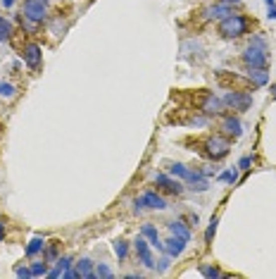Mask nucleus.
I'll list each match as a JSON object with an SVG mask.
<instances>
[{
    "label": "nucleus",
    "instance_id": "nucleus-1",
    "mask_svg": "<svg viewBox=\"0 0 276 279\" xmlns=\"http://www.w3.org/2000/svg\"><path fill=\"white\" fill-rule=\"evenodd\" d=\"M248 29H250V21L243 14H234L231 12L229 17L219 19V33L224 38H241V36L248 33Z\"/></svg>",
    "mask_w": 276,
    "mask_h": 279
},
{
    "label": "nucleus",
    "instance_id": "nucleus-2",
    "mask_svg": "<svg viewBox=\"0 0 276 279\" xmlns=\"http://www.w3.org/2000/svg\"><path fill=\"white\" fill-rule=\"evenodd\" d=\"M222 100H224V105L229 107V110H236V112H248L250 105H253V96H250L248 91H241V88L229 91Z\"/></svg>",
    "mask_w": 276,
    "mask_h": 279
},
{
    "label": "nucleus",
    "instance_id": "nucleus-3",
    "mask_svg": "<svg viewBox=\"0 0 276 279\" xmlns=\"http://www.w3.org/2000/svg\"><path fill=\"white\" fill-rule=\"evenodd\" d=\"M231 150V143H229V136H210L205 141V155L212 158V160H222L229 155Z\"/></svg>",
    "mask_w": 276,
    "mask_h": 279
},
{
    "label": "nucleus",
    "instance_id": "nucleus-4",
    "mask_svg": "<svg viewBox=\"0 0 276 279\" xmlns=\"http://www.w3.org/2000/svg\"><path fill=\"white\" fill-rule=\"evenodd\" d=\"M198 107L205 117H219L224 112V100L217 98L214 93H202L200 100H198Z\"/></svg>",
    "mask_w": 276,
    "mask_h": 279
},
{
    "label": "nucleus",
    "instance_id": "nucleus-5",
    "mask_svg": "<svg viewBox=\"0 0 276 279\" xmlns=\"http://www.w3.org/2000/svg\"><path fill=\"white\" fill-rule=\"evenodd\" d=\"M24 17L36 21V24H43L48 19V2H43V0H24Z\"/></svg>",
    "mask_w": 276,
    "mask_h": 279
},
{
    "label": "nucleus",
    "instance_id": "nucleus-6",
    "mask_svg": "<svg viewBox=\"0 0 276 279\" xmlns=\"http://www.w3.org/2000/svg\"><path fill=\"white\" fill-rule=\"evenodd\" d=\"M134 251H136V256H138V260H140V265L143 268H148V270H155V258H152V251H150V241L145 239V236L140 234L134 241Z\"/></svg>",
    "mask_w": 276,
    "mask_h": 279
},
{
    "label": "nucleus",
    "instance_id": "nucleus-7",
    "mask_svg": "<svg viewBox=\"0 0 276 279\" xmlns=\"http://www.w3.org/2000/svg\"><path fill=\"white\" fill-rule=\"evenodd\" d=\"M267 60H269V55H267V48H260V45H248L243 50V62L245 67H267Z\"/></svg>",
    "mask_w": 276,
    "mask_h": 279
},
{
    "label": "nucleus",
    "instance_id": "nucleus-8",
    "mask_svg": "<svg viewBox=\"0 0 276 279\" xmlns=\"http://www.w3.org/2000/svg\"><path fill=\"white\" fill-rule=\"evenodd\" d=\"M21 57H24V62L29 64L31 69H41L43 53H41V45L38 43H26L24 50H21Z\"/></svg>",
    "mask_w": 276,
    "mask_h": 279
},
{
    "label": "nucleus",
    "instance_id": "nucleus-9",
    "mask_svg": "<svg viewBox=\"0 0 276 279\" xmlns=\"http://www.w3.org/2000/svg\"><path fill=\"white\" fill-rule=\"evenodd\" d=\"M222 134L224 136H229V139H238V136H243V122L234 115H226L222 119Z\"/></svg>",
    "mask_w": 276,
    "mask_h": 279
},
{
    "label": "nucleus",
    "instance_id": "nucleus-10",
    "mask_svg": "<svg viewBox=\"0 0 276 279\" xmlns=\"http://www.w3.org/2000/svg\"><path fill=\"white\" fill-rule=\"evenodd\" d=\"M140 203H143V208H150V210H167L169 205H167V201L159 196V193L155 191H145L143 196H140Z\"/></svg>",
    "mask_w": 276,
    "mask_h": 279
},
{
    "label": "nucleus",
    "instance_id": "nucleus-11",
    "mask_svg": "<svg viewBox=\"0 0 276 279\" xmlns=\"http://www.w3.org/2000/svg\"><path fill=\"white\" fill-rule=\"evenodd\" d=\"M155 184H157L162 191H167V193H183V184L181 182H174L169 174H155Z\"/></svg>",
    "mask_w": 276,
    "mask_h": 279
},
{
    "label": "nucleus",
    "instance_id": "nucleus-12",
    "mask_svg": "<svg viewBox=\"0 0 276 279\" xmlns=\"http://www.w3.org/2000/svg\"><path fill=\"white\" fill-rule=\"evenodd\" d=\"M186 244H188L186 239H181V236H174V234H171L169 239L164 241V253H167L169 258H179L181 253L186 251Z\"/></svg>",
    "mask_w": 276,
    "mask_h": 279
},
{
    "label": "nucleus",
    "instance_id": "nucleus-13",
    "mask_svg": "<svg viewBox=\"0 0 276 279\" xmlns=\"http://www.w3.org/2000/svg\"><path fill=\"white\" fill-rule=\"evenodd\" d=\"M245 79L253 86H267L269 72H267V67H248V69H245Z\"/></svg>",
    "mask_w": 276,
    "mask_h": 279
},
{
    "label": "nucleus",
    "instance_id": "nucleus-14",
    "mask_svg": "<svg viewBox=\"0 0 276 279\" xmlns=\"http://www.w3.org/2000/svg\"><path fill=\"white\" fill-rule=\"evenodd\" d=\"M231 14V7L229 5H222V2H217V5H210V7H205L202 10V19L212 21V19H224V17H229Z\"/></svg>",
    "mask_w": 276,
    "mask_h": 279
},
{
    "label": "nucleus",
    "instance_id": "nucleus-15",
    "mask_svg": "<svg viewBox=\"0 0 276 279\" xmlns=\"http://www.w3.org/2000/svg\"><path fill=\"white\" fill-rule=\"evenodd\" d=\"M140 234H143V236H145V239L150 241V246H155L157 251H162V253H164V241L159 239L157 229H155V227L150 225V222H148V225H143V227H140Z\"/></svg>",
    "mask_w": 276,
    "mask_h": 279
},
{
    "label": "nucleus",
    "instance_id": "nucleus-16",
    "mask_svg": "<svg viewBox=\"0 0 276 279\" xmlns=\"http://www.w3.org/2000/svg\"><path fill=\"white\" fill-rule=\"evenodd\" d=\"M167 229H169V234L181 236V239L191 241V227H188V225H183L181 220H174V222H169V225H167Z\"/></svg>",
    "mask_w": 276,
    "mask_h": 279
},
{
    "label": "nucleus",
    "instance_id": "nucleus-17",
    "mask_svg": "<svg viewBox=\"0 0 276 279\" xmlns=\"http://www.w3.org/2000/svg\"><path fill=\"white\" fill-rule=\"evenodd\" d=\"M74 270H76V277H84V279H93V263L88 258H81L74 263Z\"/></svg>",
    "mask_w": 276,
    "mask_h": 279
},
{
    "label": "nucleus",
    "instance_id": "nucleus-18",
    "mask_svg": "<svg viewBox=\"0 0 276 279\" xmlns=\"http://www.w3.org/2000/svg\"><path fill=\"white\" fill-rule=\"evenodd\" d=\"M60 258V241H50L43 248V260H48L50 265H55V260Z\"/></svg>",
    "mask_w": 276,
    "mask_h": 279
},
{
    "label": "nucleus",
    "instance_id": "nucleus-19",
    "mask_svg": "<svg viewBox=\"0 0 276 279\" xmlns=\"http://www.w3.org/2000/svg\"><path fill=\"white\" fill-rule=\"evenodd\" d=\"M43 248H45L43 239H41V236H33L31 241H29V246H26V256H29V258H36L38 253H43Z\"/></svg>",
    "mask_w": 276,
    "mask_h": 279
},
{
    "label": "nucleus",
    "instance_id": "nucleus-20",
    "mask_svg": "<svg viewBox=\"0 0 276 279\" xmlns=\"http://www.w3.org/2000/svg\"><path fill=\"white\" fill-rule=\"evenodd\" d=\"M93 277H98V279H112V277H115V272H112V268H110L107 263H98L96 270H93Z\"/></svg>",
    "mask_w": 276,
    "mask_h": 279
},
{
    "label": "nucleus",
    "instance_id": "nucleus-21",
    "mask_svg": "<svg viewBox=\"0 0 276 279\" xmlns=\"http://www.w3.org/2000/svg\"><path fill=\"white\" fill-rule=\"evenodd\" d=\"M48 260H36V263H31V277H45L48 275Z\"/></svg>",
    "mask_w": 276,
    "mask_h": 279
},
{
    "label": "nucleus",
    "instance_id": "nucleus-22",
    "mask_svg": "<svg viewBox=\"0 0 276 279\" xmlns=\"http://www.w3.org/2000/svg\"><path fill=\"white\" fill-rule=\"evenodd\" d=\"M169 174L171 177H181V179L186 182L188 174H191V170H188L186 165H181V162H174V165H169Z\"/></svg>",
    "mask_w": 276,
    "mask_h": 279
},
{
    "label": "nucleus",
    "instance_id": "nucleus-23",
    "mask_svg": "<svg viewBox=\"0 0 276 279\" xmlns=\"http://www.w3.org/2000/svg\"><path fill=\"white\" fill-rule=\"evenodd\" d=\"M200 275H202V277H210V279L224 277V272L217 268V265H207V263H202V265H200Z\"/></svg>",
    "mask_w": 276,
    "mask_h": 279
},
{
    "label": "nucleus",
    "instance_id": "nucleus-24",
    "mask_svg": "<svg viewBox=\"0 0 276 279\" xmlns=\"http://www.w3.org/2000/svg\"><path fill=\"white\" fill-rule=\"evenodd\" d=\"M112 248H115V256H117L119 260H127V256H129V244L124 241V239H117V241L112 244Z\"/></svg>",
    "mask_w": 276,
    "mask_h": 279
},
{
    "label": "nucleus",
    "instance_id": "nucleus-25",
    "mask_svg": "<svg viewBox=\"0 0 276 279\" xmlns=\"http://www.w3.org/2000/svg\"><path fill=\"white\" fill-rule=\"evenodd\" d=\"M14 96H17V88H14L10 81H0V98H5V100H12Z\"/></svg>",
    "mask_w": 276,
    "mask_h": 279
},
{
    "label": "nucleus",
    "instance_id": "nucleus-26",
    "mask_svg": "<svg viewBox=\"0 0 276 279\" xmlns=\"http://www.w3.org/2000/svg\"><path fill=\"white\" fill-rule=\"evenodd\" d=\"M217 225H219V217L214 215L212 220H210V225H207V229H205V244H212L214 232H217Z\"/></svg>",
    "mask_w": 276,
    "mask_h": 279
},
{
    "label": "nucleus",
    "instance_id": "nucleus-27",
    "mask_svg": "<svg viewBox=\"0 0 276 279\" xmlns=\"http://www.w3.org/2000/svg\"><path fill=\"white\" fill-rule=\"evenodd\" d=\"M10 36H12V24L5 17H0V43L7 41Z\"/></svg>",
    "mask_w": 276,
    "mask_h": 279
},
{
    "label": "nucleus",
    "instance_id": "nucleus-28",
    "mask_svg": "<svg viewBox=\"0 0 276 279\" xmlns=\"http://www.w3.org/2000/svg\"><path fill=\"white\" fill-rule=\"evenodd\" d=\"M219 182L236 184V182H238V172H236V170H231V172H222V174H219Z\"/></svg>",
    "mask_w": 276,
    "mask_h": 279
},
{
    "label": "nucleus",
    "instance_id": "nucleus-29",
    "mask_svg": "<svg viewBox=\"0 0 276 279\" xmlns=\"http://www.w3.org/2000/svg\"><path fill=\"white\" fill-rule=\"evenodd\" d=\"M14 275L19 279H26V277H31V270L24 268V265H17V268H14Z\"/></svg>",
    "mask_w": 276,
    "mask_h": 279
},
{
    "label": "nucleus",
    "instance_id": "nucleus-30",
    "mask_svg": "<svg viewBox=\"0 0 276 279\" xmlns=\"http://www.w3.org/2000/svg\"><path fill=\"white\" fill-rule=\"evenodd\" d=\"M250 165H253V158H250V155L241 158V162H238V167H241V170H250Z\"/></svg>",
    "mask_w": 276,
    "mask_h": 279
},
{
    "label": "nucleus",
    "instance_id": "nucleus-31",
    "mask_svg": "<svg viewBox=\"0 0 276 279\" xmlns=\"http://www.w3.org/2000/svg\"><path fill=\"white\" fill-rule=\"evenodd\" d=\"M250 43H253V45H260V48H267V41L262 38V36H255V38H253Z\"/></svg>",
    "mask_w": 276,
    "mask_h": 279
},
{
    "label": "nucleus",
    "instance_id": "nucleus-32",
    "mask_svg": "<svg viewBox=\"0 0 276 279\" xmlns=\"http://www.w3.org/2000/svg\"><path fill=\"white\" fill-rule=\"evenodd\" d=\"M14 2H17V0H0L2 7H14Z\"/></svg>",
    "mask_w": 276,
    "mask_h": 279
},
{
    "label": "nucleus",
    "instance_id": "nucleus-33",
    "mask_svg": "<svg viewBox=\"0 0 276 279\" xmlns=\"http://www.w3.org/2000/svg\"><path fill=\"white\" fill-rule=\"evenodd\" d=\"M269 7V19H276V5H267Z\"/></svg>",
    "mask_w": 276,
    "mask_h": 279
},
{
    "label": "nucleus",
    "instance_id": "nucleus-34",
    "mask_svg": "<svg viewBox=\"0 0 276 279\" xmlns=\"http://www.w3.org/2000/svg\"><path fill=\"white\" fill-rule=\"evenodd\" d=\"M217 2H222V5H229V7H231V5H238L241 0H217Z\"/></svg>",
    "mask_w": 276,
    "mask_h": 279
},
{
    "label": "nucleus",
    "instance_id": "nucleus-35",
    "mask_svg": "<svg viewBox=\"0 0 276 279\" xmlns=\"http://www.w3.org/2000/svg\"><path fill=\"white\" fill-rule=\"evenodd\" d=\"M5 239V220H0V241Z\"/></svg>",
    "mask_w": 276,
    "mask_h": 279
},
{
    "label": "nucleus",
    "instance_id": "nucleus-36",
    "mask_svg": "<svg viewBox=\"0 0 276 279\" xmlns=\"http://www.w3.org/2000/svg\"><path fill=\"white\" fill-rule=\"evenodd\" d=\"M272 98H274V100H276V84L272 86Z\"/></svg>",
    "mask_w": 276,
    "mask_h": 279
},
{
    "label": "nucleus",
    "instance_id": "nucleus-37",
    "mask_svg": "<svg viewBox=\"0 0 276 279\" xmlns=\"http://www.w3.org/2000/svg\"><path fill=\"white\" fill-rule=\"evenodd\" d=\"M267 5H276V0H265Z\"/></svg>",
    "mask_w": 276,
    "mask_h": 279
},
{
    "label": "nucleus",
    "instance_id": "nucleus-38",
    "mask_svg": "<svg viewBox=\"0 0 276 279\" xmlns=\"http://www.w3.org/2000/svg\"><path fill=\"white\" fill-rule=\"evenodd\" d=\"M43 2H48V0H43Z\"/></svg>",
    "mask_w": 276,
    "mask_h": 279
}]
</instances>
